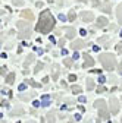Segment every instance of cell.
<instances>
[{
  "mask_svg": "<svg viewBox=\"0 0 122 123\" xmlns=\"http://www.w3.org/2000/svg\"><path fill=\"white\" fill-rule=\"evenodd\" d=\"M53 28H54L53 15L50 13V10H43L41 15H40V18H38L35 29L38 31V32H41V34H49Z\"/></svg>",
  "mask_w": 122,
  "mask_h": 123,
  "instance_id": "6da1fadb",
  "label": "cell"
},
{
  "mask_svg": "<svg viewBox=\"0 0 122 123\" xmlns=\"http://www.w3.org/2000/svg\"><path fill=\"white\" fill-rule=\"evenodd\" d=\"M100 62H102V65L106 70H113L115 66H116V59L110 53H102L100 54Z\"/></svg>",
  "mask_w": 122,
  "mask_h": 123,
  "instance_id": "7a4b0ae2",
  "label": "cell"
},
{
  "mask_svg": "<svg viewBox=\"0 0 122 123\" xmlns=\"http://www.w3.org/2000/svg\"><path fill=\"white\" fill-rule=\"evenodd\" d=\"M94 107L99 110V119L100 120H104V119H108L109 117V111H108V105H106V103L103 100H97L94 103Z\"/></svg>",
  "mask_w": 122,
  "mask_h": 123,
  "instance_id": "3957f363",
  "label": "cell"
},
{
  "mask_svg": "<svg viewBox=\"0 0 122 123\" xmlns=\"http://www.w3.org/2000/svg\"><path fill=\"white\" fill-rule=\"evenodd\" d=\"M18 28H19V38H29L31 35V28H29V22H18Z\"/></svg>",
  "mask_w": 122,
  "mask_h": 123,
  "instance_id": "277c9868",
  "label": "cell"
},
{
  "mask_svg": "<svg viewBox=\"0 0 122 123\" xmlns=\"http://www.w3.org/2000/svg\"><path fill=\"white\" fill-rule=\"evenodd\" d=\"M109 103H110V104H109V105H110V111H112L113 114H116V113L119 111V101H118L115 97H112Z\"/></svg>",
  "mask_w": 122,
  "mask_h": 123,
  "instance_id": "5b68a950",
  "label": "cell"
},
{
  "mask_svg": "<svg viewBox=\"0 0 122 123\" xmlns=\"http://www.w3.org/2000/svg\"><path fill=\"white\" fill-rule=\"evenodd\" d=\"M82 57H84V68L85 69L87 68H91V66L94 65V60H93V57H91L90 54H84Z\"/></svg>",
  "mask_w": 122,
  "mask_h": 123,
  "instance_id": "8992f818",
  "label": "cell"
},
{
  "mask_svg": "<svg viewBox=\"0 0 122 123\" xmlns=\"http://www.w3.org/2000/svg\"><path fill=\"white\" fill-rule=\"evenodd\" d=\"M71 47H72V50H80V49L85 47V43L82 40H75V41H72Z\"/></svg>",
  "mask_w": 122,
  "mask_h": 123,
  "instance_id": "52a82bcc",
  "label": "cell"
},
{
  "mask_svg": "<svg viewBox=\"0 0 122 123\" xmlns=\"http://www.w3.org/2000/svg\"><path fill=\"white\" fill-rule=\"evenodd\" d=\"M81 18H82L84 22H93L94 15L91 13V12H82V13H81Z\"/></svg>",
  "mask_w": 122,
  "mask_h": 123,
  "instance_id": "ba28073f",
  "label": "cell"
},
{
  "mask_svg": "<svg viewBox=\"0 0 122 123\" xmlns=\"http://www.w3.org/2000/svg\"><path fill=\"white\" fill-rule=\"evenodd\" d=\"M21 16H22L24 19H28L29 22H31V21H34V15H33V12H31V10H28V9L21 12Z\"/></svg>",
  "mask_w": 122,
  "mask_h": 123,
  "instance_id": "9c48e42d",
  "label": "cell"
},
{
  "mask_svg": "<svg viewBox=\"0 0 122 123\" xmlns=\"http://www.w3.org/2000/svg\"><path fill=\"white\" fill-rule=\"evenodd\" d=\"M63 31L66 32V38H74V35H75V28L66 26V28H63Z\"/></svg>",
  "mask_w": 122,
  "mask_h": 123,
  "instance_id": "30bf717a",
  "label": "cell"
},
{
  "mask_svg": "<svg viewBox=\"0 0 122 123\" xmlns=\"http://www.w3.org/2000/svg\"><path fill=\"white\" fill-rule=\"evenodd\" d=\"M108 19L106 18H103V16H100V18H97V22H96V25H97V28H103V26H106L108 25Z\"/></svg>",
  "mask_w": 122,
  "mask_h": 123,
  "instance_id": "8fae6325",
  "label": "cell"
},
{
  "mask_svg": "<svg viewBox=\"0 0 122 123\" xmlns=\"http://www.w3.org/2000/svg\"><path fill=\"white\" fill-rule=\"evenodd\" d=\"M116 16H118V21L121 22V25H122V3L118 6V12H116Z\"/></svg>",
  "mask_w": 122,
  "mask_h": 123,
  "instance_id": "7c38bea8",
  "label": "cell"
},
{
  "mask_svg": "<svg viewBox=\"0 0 122 123\" xmlns=\"http://www.w3.org/2000/svg\"><path fill=\"white\" fill-rule=\"evenodd\" d=\"M47 123H54V113L53 111H50L47 114Z\"/></svg>",
  "mask_w": 122,
  "mask_h": 123,
  "instance_id": "4fadbf2b",
  "label": "cell"
},
{
  "mask_svg": "<svg viewBox=\"0 0 122 123\" xmlns=\"http://www.w3.org/2000/svg\"><path fill=\"white\" fill-rule=\"evenodd\" d=\"M81 91H82V89H81L80 85H72V92H74V94H80Z\"/></svg>",
  "mask_w": 122,
  "mask_h": 123,
  "instance_id": "5bb4252c",
  "label": "cell"
},
{
  "mask_svg": "<svg viewBox=\"0 0 122 123\" xmlns=\"http://www.w3.org/2000/svg\"><path fill=\"white\" fill-rule=\"evenodd\" d=\"M27 82L31 85V86H34V88H40V84H38V82H35L34 79H27Z\"/></svg>",
  "mask_w": 122,
  "mask_h": 123,
  "instance_id": "9a60e30c",
  "label": "cell"
},
{
  "mask_svg": "<svg viewBox=\"0 0 122 123\" xmlns=\"http://www.w3.org/2000/svg\"><path fill=\"white\" fill-rule=\"evenodd\" d=\"M75 18H77V15H75V12H74V10H71V12L68 13V19H69L71 22H74V21H75Z\"/></svg>",
  "mask_w": 122,
  "mask_h": 123,
  "instance_id": "2e32d148",
  "label": "cell"
},
{
  "mask_svg": "<svg viewBox=\"0 0 122 123\" xmlns=\"http://www.w3.org/2000/svg\"><path fill=\"white\" fill-rule=\"evenodd\" d=\"M93 88H94V82L91 78H88L87 79V89H93Z\"/></svg>",
  "mask_w": 122,
  "mask_h": 123,
  "instance_id": "e0dca14e",
  "label": "cell"
},
{
  "mask_svg": "<svg viewBox=\"0 0 122 123\" xmlns=\"http://www.w3.org/2000/svg\"><path fill=\"white\" fill-rule=\"evenodd\" d=\"M13 81H15V73H9L7 78H6V82H7V84H12Z\"/></svg>",
  "mask_w": 122,
  "mask_h": 123,
  "instance_id": "ac0fdd59",
  "label": "cell"
},
{
  "mask_svg": "<svg viewBox=\"0 0 122 123\" xmlns=\"http://www.w3.org/2000/svg\"><path fill=\"white\" fill-rule=\"evenodd\" d=\"M49 104H50V97H49V95H44V97H43V104H41V105H49Z\"/></svg>",
  "mask_w": 122,
  "mask_h": 123,
  "instance_id": "d6986e66",
  "label": "cell"
},
{
  "mask_svg": "<svg viewBox=\"0 0 122 123\" xmlns=\"http://www.w3.org/2000/svg\"><path fill=\"white\" fill-rule=\"evenodd\" d=\"M103 12H109V13H110V5H109V3H104V6H103Z\"/></svg>",
  "mask_w": 122,
  "mask_h": 123,
  "instance_id": "ffe728a7",
  "label": "cell"
},
{
  "mask_svg": "<svg viewBox=\"0 0 122 123\" xmlns=\"http://www.w3.org/2000/svg\"><path fill=\"white\" fill-rule=\"evenodd\" d=\"M41 69H43V63H38V65L35 66V69H34V72H35V73H38V70H41Z\"/></svg>",
  "mask_w": 122,
  "mask_h": 123,
  "instance_id": "44dd1931",
  "label": "cell"
},
{
  "mask_svg": "<svg viewBox=\"0 0 122 123\" xmlns=\"http://www.w3.org/2000/svg\"><path fill=\"white\" fill-rule=\"evenodd\" d=\"M72 60H74V59H65V66L69 68V66L72 65Z\"/></svg>",
  "mask_w": 122,
  "mask_h": 123,
  "instance_id": "7402d4cb",
  "label": "cell"
},
{
  "mask_svg": "<svg viewBox=\"0 0 122 123\" xmlns=\"http://www.w3.org/2000/svg\"><path fill=\"white\" fill-rule=\"evenodd\" d=\"M53 69H54V75H53V78L56 79V78H57V70H59V66H57V65H54V66H53Z\"/></svg>",
  "mask_w": 122,
  "mask_h": 123,
  "instance_id": "603a6c76",
  "label": "cell"
},
{
  "mask_svg": "<svg viewBox=\"0 0 122 123\" xmlns=\"http://www.w3.org/2000/svg\"><path fill=\"white\" fill-rule=\"evenodd\" d=\"M116 50H118V53H122V43H119L116 45Z\"/></svg>",
  "mask_w": 122,
  "mask_h": 123,
  "instance_id": "cb8c5ba5",
  "label": "cell"
},
{
  "mask_svg": "<svg viewBox=\"0 0 122 123\" xmlns=\"http://www.w3.org/2000/svg\"><path fill=\"white\" fill-rule=\"evenodd\" d=\"M6 69H7L6 66H2V68H0V73H2V75H5V73H6Z\"/></svg>",
  "mask_w": 122,
  "mask_h": 123,
  "instance_id": "d4e9b609",
  "label": "cell"
},
{
  "mask_svg": "<svg viewBox=\"0 0 122 123\" xmlns=\"http://www.w3.org/2000/svg\"><path fill=\"white\" fill-rule=\"evenodd\" d=\"M13 3H15V5H18V6L24 5V2H22V0H13Z\"/></svg>",
  "mask_w": 122,
  "mask_h": 123,
  "instance_id": "484cf974",
  "label": "cell"
},
{
  "mask_svg": "<svg viewBox=\"0 0 122 123\" xmlns=\"http://www.w3.org/2000/svg\"><path fill=\"white\" fill-rule=\"evenodd\" d=\"M97 92H106V88L104 86H99L97 88Z\"/></svg>",
  "mask_w": 122,
  "mask_h": 123,
  "instance_id": "4316f807",
  "label": "cell"
},
{
  "mask_svg": "<svg viewBox=\"0 0 122 123\" xmlns=\"http://www.w3.org/2000/svg\"><path fill=\"white\" fill-rule=\"evenodd\" d=\"M69 81H77V76H75V75H69Z\"/></svg>",
  "mask_w": 122,
  "mask_h": 123,
  "instance_id": "83f0119b",
  "label": "cell"
},
{
  "mask_svg": "<svg viewBox=\"0 0 122 123\" xmlns=\"http://www.w3.org/2000/svg\"><path fill=\"white\" fill-rule=\"evenodd\" d=\"M104 81H106V78H104V76H99V82H100V84H103Z\"/></svg>",
  "mask_w": 122,
  "mask_h": 123,
  "instance_id": "f1b7e54d",
  "label": "cell"
},
{
  "mask_svg": "<svg viewBox=\"0 0 122 123\" xmlns=\"http://www.w3.org/2000/svg\"><path fill=\"white\" fill-rule=\"evenodd\" d=\"M25 88H27L25 84H21V85H19V91H25Z\"/></svg>",
  "mask_w": 122,
  "mask_h": 123,
  "instance_id": "f546056e",
  "label": "cell"
},
{
  "mask_svg": "<svg viewBox=\"0 0 122 123\" xmlns=\"http://www.w3.org/2000/svg\"><path fill=\"white\" fill-rule=\"evenodd\" d=\"M78 100H80V103H84V101H85V97H84V95H81Z\"/></svg>",
  "mask_w": 122,
  "mask_h": 123,
  "instance_id": "4dcf8cb0",
  "label": "cell"
},
{
  "mask_svg": "<svg viewBox=\"0 0 122 123\" xmlns=\"http://www.w3.org/2000/svg\"><path fill=\"white\" fill-rule=\"evenodd\" d=\"M78 57H80V56H78V53H75V51H74V57H72V59L75 60V59H78Z\"/></svg>",
  "mask_w": 122,
  "mask_h": 123,
  "instance_id": "1f68e13d",
  "label": "cell"
},
{
  "mask_svg": "<svg viewBox=\"0 0 122 123\" xmlns=\"http://www.w3.org/2000/svg\"><path fill=\"white\" fill-rule=\"evenodd\" d=\"M119 70H121V75H122V62H121V65H119Z\"/></svg>",
  "mask_w": 122,
  "mask_h": 123,
  "instance_id": "d6a6232c",
  "label": "cell"
},
{
  "mask_svg": "<svg viewBox=\"0 0 122 123\" xmlns=\"http://www.w3.org/2000/svg\"><path fill=\"white\" fill-rule=\"evenodd\" d=\"M99 3V0H94V5H97Z\"/></svg>",
  "mask_w": 122,
  "mask_h": 123,
  "instance_id": "836d02e7",
  "label": "cell"
},
{
  "mask_svg": "<svg viewBox=\"0 0 122 123\" xmlns=\"http://www.w3.org/2000/svg\"><path fill=\"white\" fill-rule=\"evenodd\" d=\"M80 2H88V0H80Z\"/></svg>",
  "mask_w": 122,
  "mask_h": 123,
  "instance_id": "e575fe53",
  "label": "cell"
},
{
  "mask_svg": "<svg viewBox=\"0 0 122 123\" xmlns=\"http://www.w3.org/2000/svg\"><path fill=\"white\" fill-rule=\"evenodd\" d=\"M47 2H50V3H52V2H53V0H47Z\"/></svg>",
  "mask_w": 122,
  "mask_h": 123,
  "instance_id": "d590c367",
  "label": "cell"
},
{
  "mask_svg": "<svg viewBox=\"0 0 122 123\" xmlns=\"http://www.w3.org/2000/svg\"><path fill=\"white\" fill-rule=\"evenodd\" d=\"M121 37H122V31H121Z\"/></svg>",
  "mask_w": 122,
  "mask_h": 123,
  "instance_id": "8d00e7d4",
  "label": "cell"
}]
</instances>
